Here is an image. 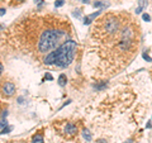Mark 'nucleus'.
I'll return each mask as SVG.
<instances>
[{"mask_svg": "<svg viewBox=\"0 0 152 143\" xmlns=\"http://www.w3.org/2000/svg\"><path fill=\"white\" fill-rule=\"evenodd\" d=\"M77 45L72 39H67L61 43L56 50L50 52L43 57V63L48 66H58V67H67L75 58Z\"/></svg>", "mask_w": 152, "mask_h": 143, "instance_id": "obj_3", "label": "nucleus"}, {"mask_svg": "<svg viewBox=\"0 0 152 143\" xmlns=\"http://www.w3.org/2000/svg\"><path fill=\"white\" fill-rule=\"evenodd\" d=\"M100 13H102V10H99V12H96V13H93V14H90V15H88L86 18L84 19V24H85V26H86V24H90V23H91L94 19H96V17H98Z\"/></svg>", "mask_w": 152, "mask_h": 143, "instance_id": "obj_6", "label": "nucleus"}, {"mask_svg": "<svg viewBox=\"0 0 152 143\" xmlns=\"http://www.w3.org/2000/svg\"><path fill=\"white\" fill-rule=\"evenodd\" d=\"M143 58H145V60H147V61H150V62L152 61V58H151V57H148V56H147L146 53H143Z\"/></svg>", "mask_w": 152, "mask_h": 143, "instance_id": "obj_17", "label": "nucleus"}, {"mask_svg": "<svg viewBox=\"0 0 152 143\" xmlns=\"http://www.w3.org/2000/svg\"><path fill=\"white\" fill-rule=\"evenodd\" d=\"M66 82H67V77H66V75L65 74L60 75V77H58V85L60 86H65Z\"/></svg>", "mask_w": 152, "mask_h": 143, "instance_id": "obj_10", "label": "nucleus"}, {"mask_svg": "<svg viewBox=\"0 0 152 143\" xmlns=\"http://www.w3.org/2000/svg\"><path fill=\"white\" fill-rule=\"evenodd\" d=\"M15 85H14V82H12V81L9 80H1L0 81V94H1L3 98H10L13 96L14 94H15Z\"/></svg>", "mask_w": 152, "mask_h": 143, "instance_id": "obj_4", "label": "nucleus"}, {"mask_svg": "<svg viewBox=\"0 0 152 143\" xmlns=\"http://www.w3.org/2000/svg\"><path fill=\"white\" fill-rule=\"evenodd\" d=\"M80 1H83V3H85V4H88V3L90 1V0H80Z\"/></svg>", "mask_w": 152, "mask_h": 143, "instance_id": "obj_23", "label": "nucleus"}, {"mask_svg": "<svg viewBox=\"0 0 152 143\" xmlns=\"http://www.w3.org/2000/svg\"><path fill=\"white\" fill-rule=\"evenodd\" d=\"M83 136H84V138H85V139H86L88 142L91 139V134H90V132H89L88 129H84V131H83Z\"/></svg>", "mask_w": 152, "mask_h": 143, "instance_id": "obj_12", "label": "nucleus"}, {"mask_svg": "<svg viewBox=\"0 0 152 143\" xmlns=\"http://www.w3.org/2000/svg\"><path fill=\"white\" fill-rule=\"evenodd\" d=\"M147 7V0H140L138 1V8L136 9V13L137 14H140V13H142V10Z\"/></svg>", "mask_w": 152, "mask_h": 143, "instance_id": "obj_8", "label": "nucleus"}, {"mask_svg": "<svg viewBox=\"0 0 152 143\" xmlns=\"http://www.w3.org/2000/svg\"><path fill=\"white\" fill-rule=\"evenodd\" d=\"M64 4H65V0H57V1L55 3V7L58 8V7H62Z\"/></svg>", "mask_w": 152, "mask_h": 143, "instance_id": "obj_14", "label": "nucleus"}, {"mask_svg": "<svg viewBox=\"0 0 152 143\" xmlns=\"http://www.w3.org/2000/svg\"><path fill=\"white\" fill-rule=\"evenodd\" d=\"M72 34L67 18L55 14H28L18 19L7 29L5 43L19 55L33 61L56 50Z\"/></svg>", "mask_w": 152, "mask_h": 143, "instance_id": "obj_1", "label": "nucleus"}, {"mask_svg": "<svg viewBox=\"0 0 152 143\" xmlns=\"http://www.w3.org/2000/svg\"><path fill=\"white\" fill-rule=\"evenodd\" d=\"M3 1H4V0H0V3H3Z\"/></svg>", "mask_w": 152, "mask_h": 143, "instance_id": "obj_25", "label": "nucleus"}, {"mask_svg": "<svg viewBox=\"0 0 152 143\" xmlns=\"http://www.w3.org/2000/svg\"><path fill=\"white\" fill-rule=\"evenodd\" d=\"M8 125V122H7V119H1V120H0V128H4V127H7Z\"/></svg>", "mask_w": 152, "mask_h": 143, "instance_id": "obj_15", "label": "nucleus"}, {"mask_svg": "<svg viewBox=\"0 0 152 143\" xmlns=\"http://www.w3.org/2000/svg\"><path fill=\"white\" fill-rule=\"evenodd\" d=\"M5 9H0V15H4V14H5Z\"/></svg>", "mask_w": 152, "mask_h": 143, "instance_id": "obj_20", "label": "nucleus"}, {"mask_svg": "<svg viewBox=\"0 0 152 143\" xmlns=\"http://www.w3.org/2000/svg\"><path fill=\"white\" fill-rule=\"evenodd\" d=\"M64 132H65L66 137H74V136L77 134V125H75L74 123H70V122L66 123Z\"/></svg>", "mask_w": 152, "mask_h": 143, "instance_id": "obj_5", "label": "nucleus"}, {"mask_svg": "<svg viewBox=\"0 0 152 143\" xmlns=\"http://www.w3.org/2000/svg\"><path fill=\"white\" fill-rule=\"evenodd\" d=\"M129 17V14L126 13H108L102 18H99L91 28L93 39L99 42L102 47L110 46L118 39L123 24Z\"/></svg>", "mask_w": 152, "mask_h": 143, "instance_id": "obj_2", "label": "nucleus"}, {"mask_svg": "<svg viewBox=\"0 0 152 143\" xmlns=\"http://www.w3.org/2000/svg\"><path fill=\"white\" fill-rule=\"evenodd\" d=\"M107 85H108V81H102V82L94 85V89H96L98 91H100V90H103V89L107 88Z\"/></svg>", "mask_w": 152, "mask_h": 143, "instance_id": "obj_9", "label": "nucleus"}, {"mask_svg": "<svg viewBox=\"0 0 152 143\" xmlns=\"http://www.w3.org/2000/svg\"><path fill=\"white\" fill-rule=\"evenodd\" d=\"M98 143H107V141H105V139H99Z\"/></svg>", "mask_w": 152, "mask_h": 143, "instance_id": "obj_22", "label": "nucleus"}, {"mask_svg": "<svg viewBox=\"0 0 152 143\" xmlns=\"http://www.w3.org/2000/svg\"><path fill=\"white\" fill-rule=\"evenodd\" d=\"M142 18H143V20H146V22H150V15L148 14H143V15H142Z\"/></svg>", "mask_w": 152, "mask_h": 143, "instance_id": "obj_16", "label": "nucleus"}, {"mask_svg": "<svg viewBox=\"0 0 152 143\" xmlns=\"http://www.w3.org/2000/svg\"><path fill=\"white\" fill-rule=\"evenodd\" d=\"M46 79H47V80H52V76H51L50 74H46Z\"/></svg>", "mask_w": 152, "mask_h": 143, "instance_id": "obj_21", "label": "nucleus"}, {"mask_svg": "<svg viewBox=\"0 0 152 143\" xmlns=\"http://www.w3.org/2000/svg\"><path fill=\"white\" fill-rule=\"evenodd\" d=\"M126 143H132V141H127V142H126Z\"/></svg>", "mask_w": 152, "mask_h": 143, "instance_id": "obj_24", "label": "nucleus"}, {"mask_svg": "<svg viewBox=\"0 0 152 143\" xmlns=\"http://www.w3.org/2000/svg\"><path fill=\"white\" fill-rule=\"evenodd\" d=\"M22 3H24V0H13V1L10 3V5H12V7L19 5V4H22Z\"/></svg>", "mask_w": 152, "mask_h": 143, "instance_id": "obj_13", "label": "nucleus"}, {"mask_svg": "<svg viewBox=\"0 0 152 143\" xmlns=\"http://www.w3.org/2000/svg\"><path fill=\"white\" fill-rule=\"evenodd\" d=\"M74 15L79 18V17H80V10H77V12H74Z\"/></svg>", "mask_w": 152, "mask_h": 143, "instance_id": "obj_19", "label": "nucleus"}, {"mask_svg": "<svg viewBox=\"0 0 152 143\" xmlns=\"http://www.w3.org/2000/svg\"><path fill=\"white\" fill-rule=\"evenodd\" d=\"M32 143H43V133L38 132L32 138Z\"/></svg>", "mask_w": 152, "mask_h": 143, "instance_id": "obj_7", "label": "nucleus"}, {"mask_svg": "<svg viewBox=\"0 0 152 143\" xmlns=\"http://www.w3.org/2000/svg\"><path fill=\"white\" fill-rule=\"evenodd\" d=\"M94 7H95V8H102V9H104V8H107V7H108V3L95 1V3H94Z\"/></svg>", "mask_w": 152, "mask_h": 143, "instance_id": "obj_11", "label": "nucleus"}, {"mask_svg": "<svg viewBox=\"0 0 152 143\" xmlns=\"http://www.w3.org/2000/svg\"><path fill=\"white\" fill-rule=\"evenodd\" d=\"M3 71H4V67H3V63L0 62V76H1V74H3Z\"/></svg>", "mask_w": 152, "mask_h": 143, "instance_id": "obj_18", "label": "nucleus"}]
</instances>
